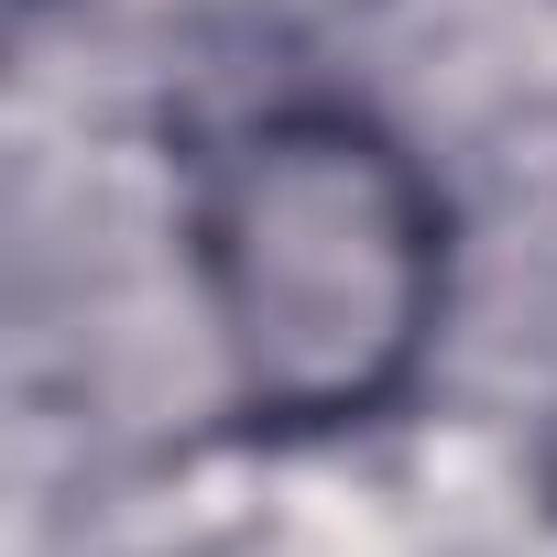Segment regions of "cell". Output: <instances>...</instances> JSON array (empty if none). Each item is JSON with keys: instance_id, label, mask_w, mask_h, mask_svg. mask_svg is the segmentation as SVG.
Listing matches in <instances>:
<instances>
[{"instance_id": "6da1fadb", "label": "cell", "mask_w": 557, "mask_h": 557, "mask_svg": "<svg viewBox=\"0 0 557 557\" xmlns=\"http://www.w3.org/2000/svg\"><path fill=\"white\" fill-rule=\"evenodd\" d=\"M164 240L208 405L251 448H350L416 416L459 339V186L361 88H262L186 121Z\"/></svg>"}]
</instances>
